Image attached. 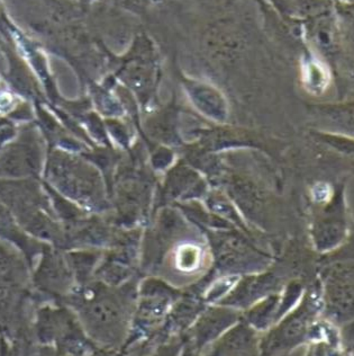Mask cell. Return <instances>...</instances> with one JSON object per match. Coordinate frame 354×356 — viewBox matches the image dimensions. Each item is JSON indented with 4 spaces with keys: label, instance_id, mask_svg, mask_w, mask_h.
<instances>
[{
    "label": "cell",
    "instance_id": "cell-1",
    "mask_svg": "<svg viewBox=\"0 0 354 356\" xmlns=\"http://www.w3.org/2000/svg\"><path fill=\"white\" fill-rule=\"evenodd\" d=\"M316 243L322 248L337 246L348 235L346 203L342 190L334 194L330 202L322 205L313 229Z\"/></svg>",
    "mask_w": 354,
    "mask_h": 356
},
{
    "label": "cell",
    "instance_id": "cell-2",
    "mask_svg": "<svg viewBox=\"0 0 354 356\" xmlns=\"http://www.w3.org/2000/svg\"><path fill=\"white\" fill-rule=\"evenodd\" d=\"M322 119L341 134L354 137V106L323 107Z\"/></svg>",
    "mask_w": 354,
    "mask_h": 356
},
{
    "label": "cell",
    "instance_id": "cell-3",
    "mask_svg": "<svg viewBox=\"0 0 354 356\" xmlns=\"http://www.w3.org/2000/svg\"><path fill=\"white\" fill-rule=\"evenodd\" d=\"M33 356H56L49 345H34Z\"/></svg>",
    "mask_w": 354,
    "mask_h": 356
},
{
    "label": "cell",
    "instance_id": "cell-4",
    "mask_svg": "<svg viewBox=\"0 0 354 356\" xmlns=\"http://www.w3.org/2000/svg\"><path fill=\"white\" fill-rule=\"evenodd\" d=\"M35 341L33 339H26L24 341L23 350L21 356H33V350H34Z\"/></svg>",
    "mask_w": 354,
    "mask_h": 356
}]
</instances>
